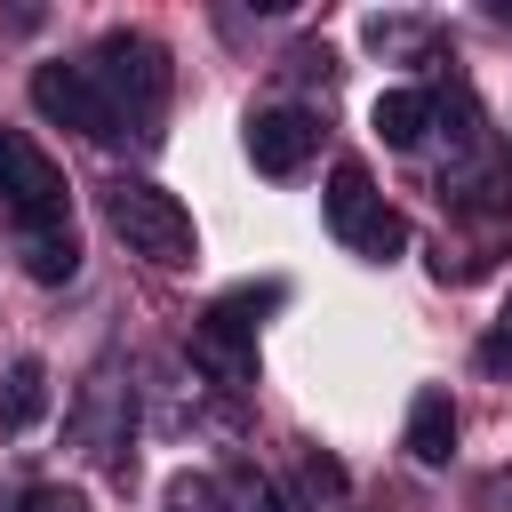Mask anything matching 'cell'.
I'll list each match as a JSON object with an SVG mask.
<instances>
[{
    "mask_svg": "<svg viewBox=\"0 0 512 512\" xmlns=\"http://www.w3.org/2000/svg\"><path fill=\"white\" fill-rule=\"evenodd\" d=\"M224 504H232V512H280V488H272L248 456H232V464H224Z\"/></svg>",
    "mask_w": 512,
    "mask_h": 512,
    "instance_id": "12",
    "label": "cell"
},
{
    "mask_svg": "<svg viewBox=\"0 0 512 512\" xmlns=\"http://www.w3.org/2000/svg\"><path fill=\"white\" fill-rule=\"evenodd\" d=\"M424 128H432V96H424V88H384V96H376V136H384L392 152H416Z\"/></svg>",
    "mask_w": 512,
    "mask_h": 512,
    "instance_id": "10",
    "label": "cell"
},
{
    "mask_svg": "<svg viewBox=\"0 0 512 512\" xmlns=\"http://www.w3.org/2000/svg\"><path fill=\"white\" fill-rule=\"evenodd\" d=\"M48 416V368L40 360H16L8 368V392H0V432H32Z\"/></svg>",
    "mask_w": 512,
    "mask_h": 512,
    "instance_id": "11",
    "label": "cell"
},
{
    "mask_svg": "<svg viewBox=\"0 0 512 512\" xmlns=\"http://www.w3.org/2000/svg\"><path fill=\"white\" fill-rule=\"evenodd\" d=\"M328 232H336L352 256H368V264H392L400 240H408L400 208H384V192L368 184L360 160H336V168H328Z\"/></svg>",
    "mask_w": 512,
    "mask_h": 512,
    "instance_id": "3",
    "label": "cell"
},
{
    "mask_svg": "<svg viewBox=\"0 0 512 512\" xmlns=\"http://www.w3.org/2000/svg\"><path fill=\"white\" fill-rule=\"evenodd\" d=\"M480 368H512V336H504V328L480 344Z\"/></svg>",
    "mask_w": 512,
    "mask_h": 512,
    "instance_id": "14",
    "label": "cell"
},
{
    "mask_svg": "<svg viewBox=\"0 0 512 512\" xmlns=\"http://www.w3.org/2000/svg\"><path fill=\"white\" fill-rule=\"evenodd\" d=\"M88 80H96V96L112 104V120H120V136L136 128V136H160V104H168V48L152 40V32H104L96 40V56H88Z\"/></svg>",
    "mask_w": 512,
    "mask_h": 512,
    "instance_id": "1",
    "label": "cell"
},
{
    "mask_svg": "<svg viewBox=\"0 0 512 512\" xmlns=\"http://www.w3.org/2000/svg\"><path fill=\"white\" fill-rule=\"evenodd\" d=\"M16 248H24V272L32 280H72L80 272V240H72V216L48 208V216H16Z\"/></svg>",
    "mask_w": 512,
    "mask_h": 512,
    "instance_id": "8",
    "label": "cell"
},
{
    "mask_svg": "<svg viewBox=\"0 0 512 512\" xmlns=\"http://www.w3.org/2000/svg\"><path fill=\"white\" fill-rule=\"evenodd\" d=\"M312 144H320V120H312L304 104H272V112L248 120V160H256L264 176H296V168L312 160Z\"/></svg>",
    "mask_w": 512,
    "mask_h": 512,
    "instance_id": "7",
    "label": "cell"
},
{
    "mask_svg": "<svg viewBox=\"0 0 512 512\" xmlns=\"http://www.w3.org/2000/svg\"><path fill=\"white\" fill-rule=\"evenodd\" d=\"M504 336H512V304H504Z\"/></svg>",
    "mask_w": 512,
    "mask_h": 512,
    "instance_id": "15",
    "label": "cell"
},
{
    "mask_svg": "<svg viewBox=\"0 0 512 512\" xmlns=\"http://www.w3.org/2000/svg\"><path fill=\"white\" fill-rule=\"evenodd\" d=\"M32 104H40L56 128H80V136H96V144L120 136V120H112V104L96 96L88 64H40V72H32Z\"/></svg>",
    "mask_w": 512,
    "mask_h": 512,
    "instance_id": "4",
    "label": "cell"
},
{
    "mask_svg": "<svg viewBox=\"0 0 512 512\" xmlns=\"http://www.w3.org/2000/svg\"><path fill=\"white\" fill-rule=\"evenodd\" d=\"M184 352H192V368H208V384H224V392H240V384H256V336H248V320H232L224 304L192 320V336H184Z\"/></svg>",
    "mask_w": 512,
    "mask_h": 512,
    "instance_id": "6",
    "label": "cell"
},
{
    "mask_svg": "<svg viewBox=\"0 0 512 512\" xmlns=\"http://www.w3.org/2000/svg\"><path fill=\"white\" fill-rule=\"evenodd\" d=\"M104 224H112V240H120L128 256H144V264H192V256H200V232H192L184 200L160 192V184H136V176L104 184Z\"/></svg>",
    "mask_w": 512,
    "mask_h": 512,
    "instance_id": "2",
    "label": "cell"
},
{
    "mask_svg": "<svg viewBox=\"0 0 512 512\" xmlns=\"http://www.w3.org/2000/svg\"><path fill=\"white\" fill-rule=\"evenodd\" d=\"M408 456H416V464H448V456H456V400H448L440 384H424L416 408H408Z\"/></svg>",
    "mask_w": 512,
    "mask_h": 512,
    "instance_id": "9",
    "label": "cell"
},
{
    "mask_svg": "<svg viewBox=\"0 0 512 512\" xmlns=\"http://www.w3.org/2000/svg\"><path fill=\"white\" fill-rule=\"evenodd\" d=\"M0 200H8V216H48V208H64V168H56L24 128H0Z\"/></svg>",
    "mask_w": 512,
    "mask_h": 512,
    "instance_id": "5",
    "label": "cell"
},
{
    "mask_svg": "<svg viewBox=\"0 0 512 512\" xmlns=\"http://www.w3.org/2000/svg\"><path fill=\"white\" fill-rule=\"evenodd\" d=\"M8 512H88V496H80V488H64V480H40V488H24Z\"/></svg>",
    "mask_w": 512,
    "mask_h": 512,
    "instance_id": "13",
    "label": "cell"
}]
</instances>
